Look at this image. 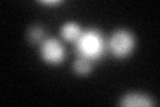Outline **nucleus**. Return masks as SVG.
Wrapping results in <instances>:
<instances>
[{
	"label": "nucleus",
	"instance_id": "nucleus-1",
	"mask_svg": "<svg viewBox=\"0 0 160 107\" xmlns=\"http://www.w3.org/2000/svg\"><path fill=\"white\" fill-rule=\"evenodd\" d=\"M78 47H79L80 54H82V58H86L88 60L98 59L103 52L102 36L96 31L86 32V34L80 35Z\"/></svg>",
	"mask_w": 160,
	"mask_h": 107
},
{
	"label": "nucleus",
	"instance_id": "nucleus-2",
	"mask_svg": "<svg viewBox=\"0 0 160 107\" xmlns=\"http://www.w3.org/2000/svg\"><path fill=\"white\" fill-rule=\"evenodd\" d=\"M133 48V39L131 34L126 31H118L113 34L111 39V50L115 56L124 58L131 52Z\"/></svg>",
	"mask_w": 160,
	"mask_h": 107
},
{
	"label": "nucleus",
	"instance_id": "nucleus-3",
	"mask_svg": "<svg viewBox=\"0 0 160 107\" xmlns=\"http://www.w3.org/2000/svg\"><path fill=\"white\" fill-rule=\"evenodd\" d=\"M42 56L48 63L58 64L64 58V50L62 47V44L56 42V40H53V39L46 40L42 47Z\"/></svg>",
	"mask_w": 160,
	"mask_h": 107
},
{
	"label": "nucleus",
	"instance_id": "nucleus-4",
	"mask_svg": "<svg viewBox=\"0 0 160 107\" xmlns=\"http://www.w3.org/2000/svg\"><path fill=\"white\" fill-rule=\"evenodd\" d=\"M120 104L123 106H128V107H147V106H152L153 102L148 98V96L143 95V94H127L124 95L122 100H120Z\"/></svg>",
	"mask_w": 160,
	"mask_h": 107
},
{
	"label": "nucleus",
	"instance_id": "nucleus-5",
	"mask_svg": "<svg viewBox=\"0 0 160 107\" xmlns=\"http://www.w3.org/2000/svg\"><path fill=\"white\" fill-rule=\"evenodd\" d=\"M62 35L68 42H75L80 38L82 34H80V28L75 23H67L62 29Z\"/></svg>",
	"mask_w": 160,
	"mask_h": 107
},
{
	"label": "nucleus",
	"instance_id": "nucleus-6",
	"mask_svg": "<svg viewBox=\"0 0 160 107\" xmlns=\"http://www.w3.org/2000/svg\"><path fill=\"white\" fill-rule=\"evenodd\" d=\"M73 70H75V72H78L80 75H86L91 71V63H89V60L86 58H80L75 62Z\"/></svg>",
	"mask_w": 160,
	"mask_h": 107
},
{
	"label": "nucleus",
	"instance_id": "nucleus-7",
	"mask_svg": "<svg viewBox=\"0 0 160 107\" xmlns=\"http://www.w3.org/2000/svg\"><path fill=\"white\" fill-rule=\"evenodd\" d=\"M43 38H44V31H43L42 27H39V25H35V27H32L28 31V39L32 44L40 43L43 40Z\"/></svg>",
	"mask_w": 160,
	"mask_h": 107
},
{
	"label": "nucleus",
	"instance_id": "nucleus-8",
	"mask_svg": "<svg viewBox=\"0 0 160 107\" xmlns=\"http://www.w3.org/2000/svg\"><path fill=\"white\" fill-rule=\"evenodd\" d=\"M43 4H47V6H55V4H59V2H43Z\"/></svg>",
	"mask_w": 160,
	"mask_h": 107
}]
</instances>
